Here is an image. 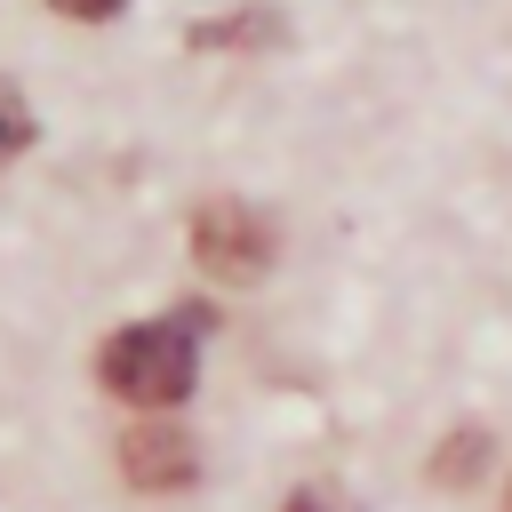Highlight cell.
Listing matches in <instances>:
<instances>
[{
	"label": "cell",
	"instance_id": "7",
	"mask_svg": "<svg viewBox=\"0 0 512 512\" xmlns=\"http://www.w3.org/2000/svg\"><path fill=\"white\" fill-rule=\"evenodd\" d=\"M56 16H72V24H104V16H120L128 0H48Z\"/></svg>",
	"mask_w": 512,
	"mask_h": 512
},
{
	"label": "cell",
	"instance_id": "8",
	"mask_svg": "<svg viewBox=\"0 0 512 512\" xmlns=\"http://www.w3.org/2000/svg\"><path fill=\"white\" fill-rule=\"evenodd\" d=\"M280 512H336V496H328V488H296Z\"/></svg>",
	"mask_w": 512,
	"mask_h": 512
},
{
	"label": "cell",
	"instance_id": "3",
	"mask_svg": "<svg viewBox=\"0 0 512 512\" xmlns=\"http://www.w3.org/2000/svg\"><path fill=\"white\" fill-rule=\"evenodd\" d=\"M120 480L144 488V496H176V488H192V480H200V448H192V432L168 424V416L128 424V432H120Z\"/></svg>",
	"mask_w": 512,
	"mask_h": 512
},
{
	"label": "cell",
	"instance_id": "5",
	"mask_svg": "<svg viewBox=\"0 0 512 512\" xmlns=\"http://www.w3.org/2000/svg\"><path fill=\"white\" fill-rule=\"evenodd\" d=\"M480 472H488V432H480V424H456V432L440 440V456H432V480H440V488H472Z\"/></svg>",
	"mask_w": 512,
	"mask_h": 512
},
{
	"label": "cell",
	"instance_id": "1",
	"mask_svg": "<svg viewBox=\"0 0 512 512\" xmlns=\"http://www.w3.org/2000/svg\"><path fill=\"white\" fill-rule=\"evenodd\" d=\"M200 360H192V328L184 320H136V328H112L104 352H96V384L128 408H176L192 392Z\"/></svg>",
	"mask_w": 512,
	"mask_h": 512
},
{
	"label": "cell",
	"instance_id": "9",
	"mask_svg": "<svg viewBox=\"0 0 512 512\" xmlns=\"http://www.w3.org/2000/svg\"><path fill=\"white\" fill-rule=\"evenodd\" d=\"M504 512H512V496H504Z\"/></svg>",
	"mask_w": 512,
	"mask_h": 512
},
{
	"label": "cell",
	"instance_id": "2",
	"mask_svg": "<svg viewBox=\"0 0 512 512\" xmlns=\"http://www.w3.org/2000/svg\"><path fill=\"white\" fill-rule=\"evenodd\" d=\"M272 256H280V232H272L264 208H248V200H208V208L192 216V264H200L208 280L248 288V280L272 272Z\"/></svg>",
	"mask_w": 512,
	"mask_h": 512
},
{
	"label": "cell",
	"instance_id": "4",
	"mask_svg": "<svg viewBox=\"0 0 512 512\" xmlns=\"http://www.w3.org/2000/svg\"><path fill=\"white\" fill-rule=\"evenodd\" d=\"M280 40V16L272 8H240V16H208V24H192V48H272Z\"/></svg>",
	"mask_w": 512,
	"mask_h": 512
},
{
	"label": "cell",
	"instance_id": "6",
	"mask_svg": "<svg viewBox=\"0 0 512 512\" xmlns=\"http://www.w3.org/2000/svg\"><path fill=\"white\" fill-rule=\"evenodd\" d=\"M32 144V104L16 96V80H0V168Z\"/></svg>",
	"mask_w": 512,
	"mask_h": 512
}]
</instances>
